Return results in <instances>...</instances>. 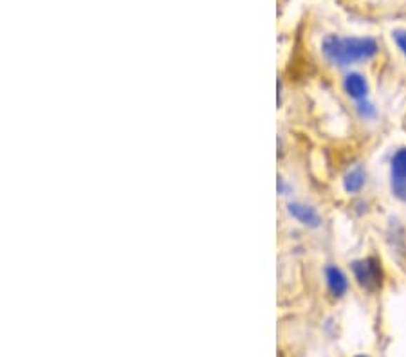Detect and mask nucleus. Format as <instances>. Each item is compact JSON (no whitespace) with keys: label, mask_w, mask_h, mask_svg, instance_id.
<instances>
[{"label":"nucleus","mask_w":406,"mask_h":357,"mask_svg":"<svg viewBox=\"0 0 406 357\" xmlns=\"http://www.w3.org/2000/svg\"><path fill=\"white\" fill-rule=\"evenodd\" d=\"M377 42L370 36H338L329 34L323 38V58L336 67H349L354 63L367 62L377 55Z\"/></svg>","instance_id":"nucleus-1"},{"label":"nucleus","mask_w":406,"mask_h":357,"mask_svg":"<svg viewBox=\"0 0 406 357\" xmlns=\"http://www.w3.org/2000/svg\"><path fill=\"white\" fill-rule=\"evenodd\" d=\"M356 357H368V356H356Z\"/></svg>","instance_id":"nucleus-10"},{"label":"nucleus","mask_w":406,"mask_h":357,"mask_svg":"<svg viewBox=\"0 0 406 357\" xmlns=\"http://www.w3.org/2000/svg\"><path fill=\"white\" fill-rule=\"evenodd\" d=\"M356 282L360 283L365 290H377L383 283V267L376 257L358 258L351 264Z\"/></svg>","instance_id":"nucleus-2"},{"label":"nucleus","mask_w":406,"mask_h":357,"mask_svg":"<svg viewBox=\"0 0 406 357\" xmlns=\"http://www.w3.org/2000/svg\"><path fill=\"white\" fill-rule=\"evenodd\" d=\"M365 184H367V170L363 166H354L343 177V189L351 195L360 194Z\"/></svg>","instance_id":"nucleus-7"},{"label":"nucleus","mask_w":406,"mask_h":357,"mask_svg":"<svg viewBox=\"0 0 406 357\" xmlns=\"http://www.w3.org/2000/svg\"><path fill=\"white\" fill-rule=\"evenodd\" d=\"M390 188L393 197L406 202V148H399L390 161Z\"/></svg>","instance_id":"nucleus-3"},{"label":"nucleus","mask_w":406,"mask_h":357,"mask_svg":"<svg viewBox=\"0 0 406 357\" xmlns=\"http://www.w3.org/2000/svg\"><path fill=\"white\" fill-rule=\"evenodd\" d=\"M343 88H345L347 96L354 101L368 100V93H370L368 81L365 80V76L360 74V72H349L343 78Z\"/></svg>","instance_id":"nucleus-6"},{"label":"nucleus","mask_w":406,"mask_h":357,"mask_svg":"<svg viewBox=\"0 0 406 357\" xmlns=\"http://www.w3.org/2000/svg\"><path fill=\"white\" fill-rule=\"evenodd\" d=\"M356 112H358V116H360L361 119H365V121L376 119V116H377L376 105H374L372 101H368V100L356 101Z\"/></svg>","instance_id":"nucleus-8"},{"label":"nucleus","mask_w":406,"mask_h":357,"mask_svg":"<svg viewBox=\"0 0 406 357\" xmlns=\"http://www.w3.org/2000/svg\"><path fill=\"white\" fill-rule=\"evenodd\" d=\"M325 283L334 298H343L349 292V278L338 265L330 264L325 267Z\"/></svg>","instance_id":"nucleus-5"},{"label":"nucleus","mask_w":406,"mask_h":357,"mask_svg":"<svg viewBox=\"0 0 406 357\" xmlns=\"http://www.w3.org/2000/svg\"><path fill=\"white\" fill-rule=\"evenodd\" d=\"M393 40H395V43H398L399 50L402 53V56H405L406 60V31L405 29H395L392 33Z\"/></svg>","instance_id":"nucleus-9"},{"label":"nucleus","mask_w":406,"mask_h":357,"mask_svg":"<svg viewBox=\"0 0 406 357\" xmlns=\"http://www.w3.org/2000/svg\"><path fill=\"white\" fill-rule=\"evenodd\" d=\"M287 213L292 220H297L298 224L309 227V229H316L322 226V215L318 213L316 208L304 204V202H289Z\"/></svg>","instance_id":"nucleus-4"}]
</instances>
